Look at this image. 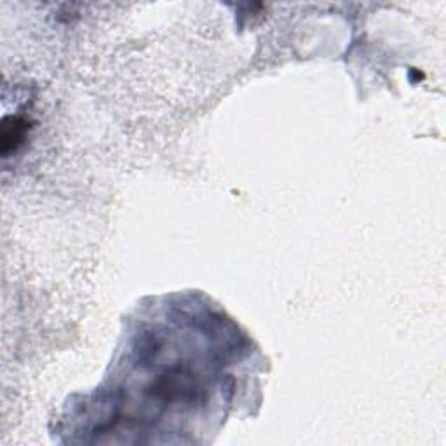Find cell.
Listing matches in <instances>:
<instances>
[{
  "label": "cell",
  "instance_id": "6da1fadb",
  "mask_svg": "<svg viewBox=\"0 0 446 446\" xmlns=\"http://www.w3.org/2000/svg\"><path fill=\"white\" fill-rule=\"evenodd\" d=\"M13 126H9V122H4V131H2V152L4 155H9L11 150H16L18 143H21L25 138V124L21 119H11Z\"/></svg>",
  "mask_w": 446,
  "mask_h": 446
}]
</instances>
